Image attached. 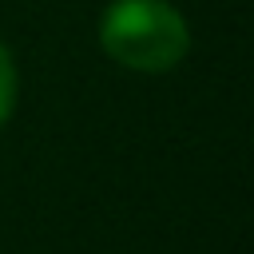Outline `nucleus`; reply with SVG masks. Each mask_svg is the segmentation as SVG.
I'll return each mask as SVG.
<instances>
[{"instance_id":"1","label":"nucleus","mask_w":254,"mask_h":254,"mask_svg":"<svg viewBox=\"0 0 254 254\" xmlns=\"http://www.w3.org/2000/svg\"><path fill=\"white\" fill-rule=\"evenodd\" d=\"M99 44L115 64L155 75L171 71L187 56L190 32L167 0H115L99 20Z\"/></svg>"},{"instance_id":"2","label":"nucleus","mask_w":254,"mask_h":254,"mask_svg":"<svg viewBox=\"0 0 254 254\" xmlns=\"http://www.w3.org/2000/svg\"><path fill=\"white\" fill-rule=\"evenodd\" d=\"M16 91H20V83H16V64H12V52L0 44V123L12 115Z\"/></svg>"}]
</instances>
